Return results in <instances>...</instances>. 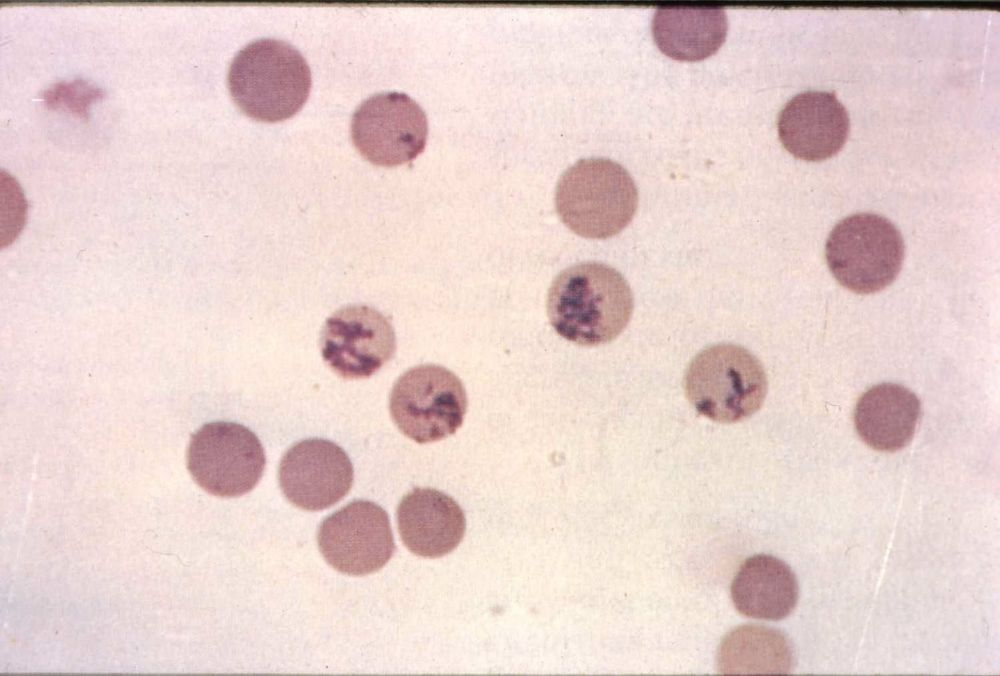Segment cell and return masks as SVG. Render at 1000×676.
Segmentation results:
<instances>
[{"label": "cell", "mask_w": 1000, "mask_h": 676, "mask_svg": "<svg viewBox=\"0 0 1000 676\" xmlns=\"http://www.w3.org/2000/svg\"><path fill=\"white\" fill-rule=\"evenodd\" d=\"M633 295L625 278L600 262H583L561 271L547 295V315L554 330L581 346L617 338L633 313Z\"/></svg>", "instance_id": "cell-1"}, {"label": "cell", "mask_w": 1000, "mask_h": 676, "mask_svg": "<svg viewBox=\"0 0 1000 676\" xmlns=\"http://www.w3.org/2000/svg\"><path fill=\"white\" fill-rule=\"evenodd\" d=\"M230 94L249 117L276 122L296 114L311 88V71L291 44L261 38L244 46L228 72Z\"/></svg>", "instance_id": "cell-2"}, {"label": "cell", "mask_w": 1000, "mask_h": 676, "mask_svg": "<svg viewBox=\"0 0 1000 676\" xmlns=\"http://www.w3.org/2000/svg\"><path fill=\"white\" fill-rule=\"evenodd\" d=\"M638 191L628 171L608 158H585L559 178L555 207L561 221L575 234L606 239L633 219Z\"/></svg>", "instance_id": "cell-3"}, {"label": "cell", "mask_w": 1000, "mask_h": 676, "mask_svg": "<svg viewBox=\"0 0 1000 676\" xmlns=\"http://www.w3.org/2000/svg\"><path fill=\"white\" fill-rule=\"evenodd\" d=\"M685 394L695 410L713 421L734 423L757 412L768 381L761 362L735 344H717L698 353L684 379Z\"/></svg>", "instance_id": "cell-4"}, {"label": "cell", "mask_w": 1000, "mask_h": 676, "mask_svg": "<svg viewBox=\"0 0 1000 676\" xmlns=\"http://www.w3.org/2000/svg\"><path fill=\"white\" fill-rule=\"evenodd\" d=\"M902 235L887 218L856 213L839 221L825 248L835 279L857 294L881 291L898 276L904 260Z\"/></svg>", "instance_id": "cell-5"}, {"label": "cell", "mask_w": 1000, "mask_h": 676, "mask_svg": "<svg viewBox=\"0 0 1000 676\" xmlns=\"http://www.w3.org/2000/svg\"><path fill=\"white\" fill-rule=\"evenodd\" d=\"M467 403L465 387L452 371L424 364L407 370L396 380L389 410L405 436L425 444L454 434L463 423Z\"/></svg>", "instance_id": "cell-6"}, {"label": "cell", "mask_w": 1000, "mask_h": 676, "mask_svg": "<svg viewBox=\"0 0 1000 676\" xmlns=\"http://www.w3.org/2000/svg\"><path fill=\"white\" fill-rule=\"evenodd\" d=\"M265 464L261 442L241 424L210 422L191 436L188 470L212 495L228 498L250 492L261 479Z\"/></svg>", "instance_id": "cell-7"}, {"label": "cell", "mask_w": 1000, "mask_h": 676, "mask_svg": "<svg viewBox=\"0 0 1000 676\" xmlns=\"http://www.w3.org/2000/svg\"><path fill=\"white\" fill-rule=\"evenodd\" d=\"M353 143L369 162L394 167L423 152L428 121L422 107L402 92H382L364 100L351 121Z\"/></svg>", "instance_id": "cell-8"}, {"label": "cell", "mask_w": 1000, "mask_h": 676, "mask_svg": "<svg viewBox=\"0 0 1000 676\" xmlns=\"http://www.w3.org/2000/svg\"><path fill=\"white\" fill-rule=\"evenodd\" d=\"M317 540L326 562L353 576L380 570L395 549L388 514L367 500L353 501L328 516L319 527Z\"/></svg>", "instance_id": "cell-9"}, {"label": "cell", "mask_w": 1000, "mask_h": 676, "mask_svg": "<svg viewBox=\"0 0 1000 676\" xmlns=\"http://www.w3.org/2000/svg\"><path fill=\"white\" fill-rule=\"evenodd\" d=\"M326 364L344 379L368 378L396 351L394 329L374 308L351 305L327 318L320 337Z\"/></svg>", "instance_id": "cell-10"}, {"label": "cell", "mask_w": 1000, "mask_h": 676, "mask_svg": "<svg viewBox=\"0 0 1000 676\" xmlns=\"http://www.w3.org/2000/svg\"><path fill=\"white\" fill-rule=\"evenodd\" d=\"M353 466L337 444L320 438L302 440L283 455L280 488L294 506L319 511L339 502L353 484Z\"/></svg>", "instance_id": "cell-11"}, {"label": "cell", "mask_w": 1000, "mask_h": 676, "mask_svg": "<svg viewBox=\"0 0 1000 676\" xmlns=\"http://www.w3.org/2000/svg\"><path fill=\"white\" fill-rule=\"evenodd\" d=\"M778 135L796 158L820 161L837 154L849 136L850 118L834 91H805L780 111Z\"/></svg>", "instance_id": "cell-12"}, {"label": "cell", "mask_w": 1000, "mask_h": 676, "mask_svg": "<svg viewBox=\"0 0 1000 676\" xmlns=\"http://www.w3.org/2000/svg\"><path fill=\"white\" fill-rule=\"evenodd\" d=\"M398 531L403 544L413 554L439 558L462 541L466 519L450 496L432 488H415L397 508Z\"/></svg>", "instance_id": "cell-13"}, {"label": "cell", "mask_w": 1000, "mask_h": 676, "mask_svg": "<svg viewBox=\"0 0 1000 676\" xmlns=\"http://www.w3.org/2000/svg\"><path fill=\"white\" fill-rule=\"evenodd\" d=\"M921 415L918 397L896 383H881L859 398L854 425L860 438L878 451L894 452L913 438Z\"/></svg>", "instance_id": "cell-14"}, {"label": "cell", "mask_w": 1000, "mask_h": 676, "mask_svg": "<svg viewBox=\"0 0 1000 676\" xmlns=\"http://www.w3.org/2000/svg\"><path fill=\"white\" fill-rule=\"evenodd\" d=\"M727 30V15L721 7L662 6L652 20L658 48L681 61H699L716 53Z\"/></svg>", "instance_id": "cell-15"}, {"label": "cell", "mask_w": 1000, "mask_h": 676, "mask_svg": "<svg viewBox=\"0 0 1000 676\" xmlns=\"http://www.w3.org/2000/svg\"><path fill=\"white\" fill-rule=\"evenodd\" d=\"M731 598L744 616L777 621L787 617L798 600V583L791 568L766 554L746 559L731 583Z\"/></svg>", "instance_id": "cell-16"}, {"label": "cell", "mask_w": 1000, "mask_h": 676, "mask_svg": "<svg viewBox=\"0 0 1000 676\" xmlns=\"http://www.w3.org/2000/svg\"><path fill=\"white\" fill-rule=\"evenodd\" d=\"M792 655L787 639L760 625H743L721 642L717 664L723 674L786 673Z\"/></svg>", "instance_id": "cell-17"}]
</instances>
